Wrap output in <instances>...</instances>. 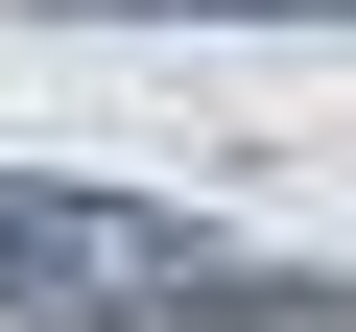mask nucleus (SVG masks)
<instances>
[{"label":"nucleus","mask_w":356,"mask_h":332,"mask_svg":"<svg viewBox=\"0 0 356 332\" xmlns=\"http://www.w3.org/2000/svg\"><path fill=\"white\" fill-rule=\"evenodd\" d=\"M119 285H214V238L119 190H0V308H119Z\"/></svg>","instance_id":"nucleus-1"},{"label":"nucleus","mask_w":356,"mask_h":332,"mask_svg":"<svg viewBox=\"0 0 356 332\" xmlns=\"http://www.w3.org/2000/svg\"><path fill=\"white\" fill-rule=\"evenodd\" d=\"M72 24H119V0H72ZM143 24H356V0H143Z\"/></svg>","instance_id":"nucleus-2"}]
</instances>
